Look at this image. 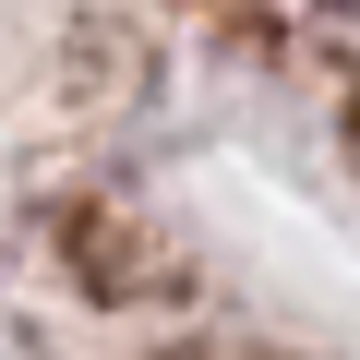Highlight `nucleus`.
<instances>
[{
	"label": "nucleus",
	"instance_id": "obj_1",
	"mask_svg": "<svg viewBox=\"0 0 360 360\" xmlns=\"http://www.w3.org/2000/svg\"><path fill=\"white\" fill-rule=\"evenodd\" d=\"M336 13H360V0H336Z\"/></svg>",
	"mask_w": 360,
	"mask_h": 360
}]
</instances>
